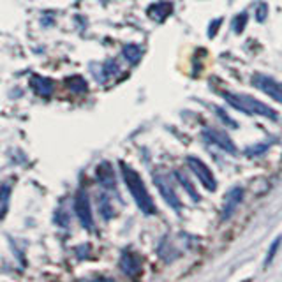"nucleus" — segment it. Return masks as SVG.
I'll return each instance as SVG.
<instances>
[{
  "mask_svg": "<svg viewBox=\"0 0 282 282\" xmlns=\"http://www.w3.org/2000/svg\"><path fill=\"white\" fill-rule=\"evenodd\" d=\"M217 116H219V119H222V122H224V124H228V125H231V127L237 129V122H234V120H231L229 116L226 115L224 109H219V108H217Z\"/></svg>",
  "mask_w": 282,
  "mask_h": 282,
  "instance_id": "nucleus-22",
  "label": "nucleus"
},
{
  "mask_svg": "<svg viewBox=\"0 0 282 282\" xmlns=\"http://www.w3.org/2000/svg\"><path fill=\"white\" fill-rule=\"evenodd\" d=\"M222 97L226 99V103L229 106H233L234 109L245 113V115H260L270 120H277L279 115L275 113V109L270 108L268 104L261 103V101L254 99L250 96H242V93H229V92H222Z\"/></svg>",
  "mask_w": 282,
  "mask_h": 282,
  "instance_id": "nucleus-2",
  "label": "nucleus"
},
{
  "mask_svg": "<svg viewBox=\"0 0 282 282\" xmlns=\"http://www.w3.org/2000/svg\"><path fill=\"white\" fill-rule=\"evenodd\" d=\"M268 147H270V143H257V145H254V147L247 148L245 155H247V157H256V155H263L265 152L268 150Z\"/></svg>",
  "mask_w": 282,
  "mask_h": 282,
  "instance_id": "nucleus-18",
  "label": "nucleus"
},
{
  "mask_svg": "<svg viewBox=\"0 0 282 282\" xmlns=\"http://www.w3.org/2000/svg\"><path fill=\"white\" fill-rule=\"evenodd\" d=\"M30 87L35 90V93H39L41 97H50L53 92V81L50 78L42 76H32L30 80Z\"/></svg>",
  "mask_w": 282,
  "mask_h": 282,
  "instance_id": "nucleus-12",
  "label": "nucleus"
},
{
  "mask_svg": "<svg viewBox=\"0 0 282 282\" xmlns=\"http://www.w3.org/2000/svg\"><path fill=\"white\" fill-rule=\"evenodd\" d=\"M222 23V18H219V19H214V21H212V25H210V30H208V35L210 37H214L215 35V32H217V27L221 25Z\"/></svg>",
  "mask_w": 282,
  "mask_h": 282,
  "instance_id": "nucleus-24",
  "label": "nucleus"
},
{
  "mask_svg": "<svg viewBox=\"0 0 282 282\" xmlns=\"http://www.w3.org/2000/svg\"><path fill=\"white\" fill-rule=\"evenodd\" d=\"M266 13H268V6H266V4H260V6H257V13H256L257 21H265Z\"/></svg>",
  "mask_w": 282,
  "mask_h": 282,
  "instance_id": "nucleus-23",
  "label": "nucleus"
},
{
  "mask_svg": "<svg viewBox=\"0 0 282 282\" xmlns=\"http://www.w3.org/2000/svg\"><path fill=\"white\" fill-rule=\"evenodd\" d=\"M122 53H124L125 60L131 62V64H138V62L141 60V55H143V52H141V48L138 44H125Z\"/></svg>",
  "mask_w": 282,
  "mask_h": 282,
  "instance_id": "nucleus-14",
  "label": "nucleus"
},
{
  "mask_svg": "<svg viewBox=\"0 0 282 282\" xmlns=\"http://www.w3.org/2000/svg\"><path fill=\"white\" fill-rule=\"evenodd\" d=\"M120 170H122L125 185H127L129 193L134 198L138 208L143 212L145 215H154L155 212H157L154 205V199L148 194L147 187H145V183H143V180H141V176L138 175V171L132 170V168L127 166L125 162H120Z\"/></svg>",
  "mask_w": 282,
  "mask_h": 282,
  "instance_id": "nucleus-1",
  "label": "nucleus"
},
{
  "mask_svg": "<svg viewBox=\"0 0 282 282\" xmlns=\"http://www.w3.org/2000/svg\"><path fill=\"white\" fill-rule=\"evenodd\" d=\"M103 69L106 70V74H115V73H119V64H116L115 60H108L106 64L103 65Z\"/></svg>",
  "mask_w": 282,
  "mask_h": 282,
  "instance_id": "nucleus-21",
  "label": "nucleus"
},
{
  "mask_svg": "<svg viewBox=\"0 0 282 282\" xmlns=\"http://www.w3.org/2000/svg\"><path fill=\"white\" fill-rule=\"evenodd\" d=\"M252 85L263 93H266V96H270L272 99H275L277 103L282 104V83H279V81H275L270 76H265V74H254Z\"/></svg>",
  "mask_w": 282,
  "mask_h": 282,
  "instance_id": "nucleus-6",
  "label": "nucleus"
},
{
  "mask_svg": "<svg viewBox=\"0 0 282 282\" xmlns=\"http://www.w3.org/2000/svg\"><path fill=\"white\" fill-rule=\"evenodd\" d=\"M203 138L208 139L210 143L217 145V147L222 148V150L229 152V154H237V147H234V143L231 141V138L226 134L224 131H221V129H215V127L203 129Z\"/></svg>",
  "mask_w": 282,
  "mask_h": 282,
  "instance_id": "nucleus-7",
  "label": "nucleus"
},
{
  "mask_svg": "<svg viewBox=\"0 0 282 282\" xmlns=\"http://www.w3.org/2000/svg\"><path fill=\"white\" fill-rule=\"evenodd\" d=\"M74 210H76V215L80 219L81 226L85 229L92 231L93 229V217H92V208H90V199H88V193L85 189H80L74 196Z\"/></svg>",
  "mask_w": 282,
  "mask_h": 282,
  "instance_id": "nucleus-3",
  "label": "nucleus"
},
{
  "mask_svg": "<svg viewBox=\"0 0 282 282\" xmlns=\"http://www.w3.org/2000/svg\"><path fill=\"white\" fill-rule=\"evenodd\" d=\"M99 208H101V215H103L104 219L113 217V206H111V203H109V199L106 194L99 196Z\"/></svg>",
  "mask_w": 282,
  "mask_h": 282,
  "instance_id": "nucleus-17",
  "label": "nucleus"
},
{
  "mask_svg": "<svg viewBox=\"0 0 282 282\" xmlns=\"http://www.w3.org/2000/svg\"><path fill=\"white\" fill-rule=\"evenodd\" d=\"M120 268H122V272L125 275H138L139 270H141V261L139 257L136 256L134 252H129V250H124L122 257H120Z\"/></svg>",
  "mask_w": 282,
  "mask_h": 282,
  "instance_id": "nucleus-9",
  "label": "nucleus"
},
{
  "mask_svg": "<svg viewBox=\"0 0 282 282\" xmlns=\"http://www.w3.org/2000/svg\"><path fill=\"white\" fill-rule=\"evenodd\" d=\"M175 178L178 180V182H180V185H182L183 189L187 191V194L191 196V199H193V201L198 203V201H199V194H198V191H196V187L193 185V183H191V180L187 178V176L183 175L182 171H175Z\"/></svg>",
  "mask_w": 282,
  "mask_h": 282,
  "instance_id": "nucleus-13",
  "label": "nucleus"
},
{
  "mask_svg": "<svg viewBox=\"0 0 282 282\" xmlns=\"http://www.w3.org/2000/svg\"><path fill=\"white\" fill-rule=\"evenodd\" d=\"M154 183H155V187L159 189L160 196L164 198V201H166L168 205L171 206V208H173L175 212H180V210H182V203H180L178 196H176L173 185H171L170 178H168L166 175L155 173V175H154Z\"/></svg>",
  "mask_w": 282,
  "mask_h": 282,
  "instance_id": "nucleus-5",
  "label": "nucleus"
},
{
  "mask_svg": "<svg viewBox=\"0 0 282 282\" xmlns=\"http://www.w3.org/2000/svg\"><path fill=\"white\" fill-rule=\"evenodd\" d=\"M9 194H11V185L9 183H6V185L0 189V219L6 215L7 203H9Z\"/></svg>",
  "mask_w": 282,
  "mask_h": 282,
  "instance_id": "nucleus-16",
  "label": "nucleus"
},
{
  "mask_svg": "<svg viewBox=\"0 0 282 282\" xmlns=\"http://www.w3.org/2000/svg\"><path fill=\"white\" fill-rule=\"evenodd\" d=\"M67 87L70 88V90H74L76 93H80V92H87V88H88V85L85 83V80L83 78H80V76H74V78H69L67 81Z\"/></svg>",
  "mask_w": 282,
  "mask_h": 282,
  "instance_id": "nucleus-15",
  "label": "nucleus"
},
{
  "mask_svg": "<svg viewBox=\"0 0 282 282\" xmlns=\"http://www.w3.org/2000/svg\"><path fill=\"white\" fill-rule=\"evenodd\" d=\"M242 199H244V189H242V187H234V189H231L229 193L226 194L224 205H222V210H221L222 221H228L231 215L237 212L238 205L242 203Z\"/></svg>",
  "mask_w": 282,
  "mask_h": 282,
  "instance_id": "nucleus-8",
  "label": "nucleus"
},
{
  "mask_svg": "<svg viewBox=\"0 0 282 282\" xmlns=\"http://www.w3.org/2000/svg\"><path fill=\"white\" fill-rule=\"evenodd\" d=\"M247 19H249V16H247L245 13H240V14H237L233 19V30L237 34H242L244 32V29H245V25H247Z\"/></svg>",
  "mask_w": 282,
  "mask_h": 282,
  "instance_id": "nucleus-19",
  "label": "nucleus"
},
{
  "mask_svg": "<svg viewBox=\"0 0 282 282\" xmlns=\"http://www.w3.org/2000/svg\"><path fill=\"white\" fill-rule=\"evenodd\" d=\"M187 164H189V168L193 170V173L199 178V182L203 183L205 189H208L210 193H214V191L217 189V182H215L214 173H212V170L206 166L205 162H203L201 159L189 155V157H187Z\"/></svg>",
  "mask_w": 282,
  "mask_h": 282,
  "instance_id": "nucleus-4",
  "label": "nucleus"
},
{
  "mask_svg": "<svg viewBox=\"0 0 282 282\" xmlns=\"http://www.w3.org/2000/svg\"><path fill=\"white\" fill-rule=\"evenodd\" d=\"M280 240H282V238L279 237V238H277V240L272 244V247H270V250H268V257H266V263H268V265L272 263V260H273V257H275V252H277V249H279V245H280Z\"/></svg>",
  "mask_w": 282,
  "mask_h": 282,
  "instance_id": "nucleus-20",
  "label": "nucleus"
},
{
  "mask_svg": "<svg viewBox=\"0 0 282 282\" xmlns=\"http://www.w3.org/2000/svg\"><path fill=\"white\" fill-rule=\"evenodd\" d=\"M97 180L101 182V185L104 189H109V191H115L116 185H115V171H113L111 164L109 162H103L97 166Z\"/></svg>",
  "mask_w": 282,
  "mask_h": 282,
  "instance_id": "nucleus-10",
  "label": "nucleus"
},
{
  "mask_svg": "<svg viewBox=\"0 0 282 282\" xmlns=\"http://www.w3.org/2000/svg\"><path fill=\"white\" fill-rule=\"evenodd\" d=\"M171 13H173V4L171 2H157L148 7V16L154 18L155 21H164Z\"/></svg>",
  "mask_w": 282,
  "mask_h": 282,
  "instance_id": "nucleus-11",
  "label": "nucleus"
}]
</instances>
